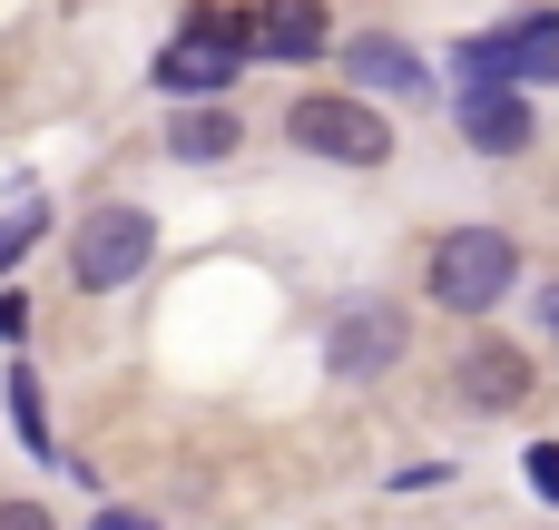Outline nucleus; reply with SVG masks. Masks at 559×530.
Returning a JSON list of instances; mask_svg holds the SVG:
<instances>
[{"label":"nucleus","mask_w":559,"mask_h":530,"mask_svg":"<svg viewBox=\"0 0 559 530\" xmlns=\"http://www.w3.org/2000/svg\"><path fill=\"white\" fill-rule=\"evenodd\" d=\"M39 226H49V207H20V216H0V275H10V266L39 246Z\"/></svg>","instance_id":"13"},{"label":"nucleus","mask_w":559,"mask_h":530,"mask_svg":"<svg viewBox=\"0 0 559 530\" xmlns=\"http://www.w3.org/2000/svg\"><path fill=\"white\" fill-rule=\"evenodd\" d=\"M236 138H246V128H236L226 98H187V108L167 118V157H177V167H216V157H236Z\"/></svg>","instance_id":"11"},{"label":"nucleus","mask_w":559,"mask_h":530,"mask_svg":"<svg viewBox=\"0 0 559 530\" xmlns=\"http://www.w3.org/2000/svg\"><path fill=\"white\" fill-rule=\"evenodd\" d=\"M540 315H550V334H559V285H550V295H540Z\"/></svg>","instance_id":"17"},{"label":"nucleus","mask_w":559,"mask_h":530,"mask_svg":"<svg viewBox=\"0 0 559 530\" xmlns=\"http://www.w3.org/2000/svg\"><path fill=\"white\" fill-rule=\"evenodd\" d=\"M0 530H59V521H49L39 502H0Z\"/></svg>","instance_id":"15"},{"label":"nucleus","mask_w":559,"mask_h":530,"mask_svg":"<svg viewBox=\"0 0 559 530\" xmlns=\"http://www.w3.org/2000/svg\"><path fill=\"white\" fill-rule=\"evenodd\" d=\"M452 59H462V89H481V79H501V89L559 79V10H521L501 30H481V39H462Z\"/></svg>","instance_id":"5"},{"label":"nucleus","mask_w":559,"mask_h":530,"mask_svg":"<svg viewBox=\"0 0 559 530\" xmlns=\"http://www.w3.org/2000/svg\"><path fill=\"white\" fill-rule=\"evenodd\" d=\"M432 305L442 315H491L511 285H521V246L501 236V226H452L442 246H432Z\"/></svg>","instance_id":"2"},{"label":"nucleus","mask_w":559,"mask_h":530,"mask_svg":"<svg viewBox=\"0 0 559 530\" xmlns=\"http://www.w3.org/2000/svg\"><path fill=\"white\" fill-rule=\"evenodd\" d=\"M344 79L354 89H383V98H423L432 89V69L393 39V30H364V39H344Z\"/></svg>","instance_id":"10"},{"label":"nucleus","mask_w":559,"mask_h":530,"mask_svg":"<svg viewBox=\"0 0 559 530\" xmlns=\"http://www.w3.org/2000/svg\"><path fill=\"white\" fill-rule=\"evenodd\" d=\"M98 530H147V521H138V511H108V521H98Z\"/></svg>","instance_id":"16"},{"label":"nucleus","mask_w":559,"mask_h":530,"mask_svg":"<svg viewBox=\"0 0 559 530\" xmlns=\"http://www.w3.org/2000/svg\"><path fill=\"white\" fill-rule=\"evenodd\" d=\"M236 69H255V30H246V10H187L177 39L157 49V89H167V98H226Z\"/></svg>","instance_id":"1"},{"label":"nucleus","mask_w":559,"mask_h":530,"mask_svg":"<svg viewBox=\"0 0 559 530\" xmlns=\"http://www.w3.org/2000/svg\"><path fill=\"white\" fill-rule=\"evenodd\" d=\"M246 30H255V59H275V69H305V59H324V49H334L324 0H255V10H246Z\"/></svg>","instance_id":"7"},{"label":"nucleus","mask_w":559,"mask_h":530,"mask_svg":"<svg viewBox=\"0 0 559 530\" xmlns=\"http://www.w3.org/2000/svg\"><path fill=\"white\" fill-rule=\"evenodd\" d=\"M531 492L559 502V443H531Z\"/></svg>","instance_id":"14"},{"label":"nucleus","mask_w":559,"mask_h":530,"mask_svg":"<svg viewBox=\"0 0 559 530\" xmlns=\"http://www.w3.org/2000/svg\"><path fill=\"white\" fill-rule=\"evenodd\" d=\"M462 403H472V413H521V403H531V354L481 334V344L462 354Z\"/></svg>","instance_id":"9"},{"label":"nucleus","mask_w":559,"mask_h":530,"mask_svg":"<svg viewBox=\"0 0 559 530\" xmlns=\"http://www.w3.org/2000/svg\"><path fill=\"white\" fill-rule=\"evenodd\" d=\"M147 256H157V216H147V207H128V197L88 207V216H79V236H69V275H79V295H118V285H138V275H147Z\"/></svg>","instance_id":"3"},{"label":"nucleus","mask_w":559,"mask_h":530,"mask_svg":"<svg viewBox=\"0 0 559 530\" xmlns=\"http://www.w3.org/2000/svg\"><path fill=\"white\" fill-rule=\"evenodd\" d=\"M462 138H472L481 157H521V148H531V98L501 89V79L462 89Z\"/></svg>","instance_id":"8"},{"label":"nucleus","mask_w":559,"mask_h":530,"mask_svg":"<svg viewBox=\"0 0 559 530\" xmlns=\"http://www.w3.org/2000/svg\"><path fill=\"white\" fill-rule=\"evenodd\" d=\"M10 423H20V452H29V462H69L59 433H49V403H39V374H29V364H10Z\"/></svg>","instance_id":"12"},{"label":"nucleus","mask_w":559,"mask_h":530,"mask_svg":"<svg viewBox=\"0 0 559 530\" xmlns=\"http://www.w3.org/2000/svg\"><path fill=\"white\" fill-rule=\"evenodd\" d=\"M285 138H295L305 157H324V167H383V157H393L383 108H364L354 89H314V98H295V108H285Z\"/></svg>","instance_id":"4"},{"label":"nucleus","mask_w":559,"mask_h":530,"mask_svg":"<svg viewBox=\"0 0 559 530\" xmlns=\"http://www.w3.org/2000/svg\"><path fill=\"white\" fill-rule=\"evenodd\" d=\"M403 344H413V315H403V305H383V295H364V305H344V315H334V334H324V374L373 384V374H393V364H403Z\"/></svg>","instance_id":"6"}]
</instances>
